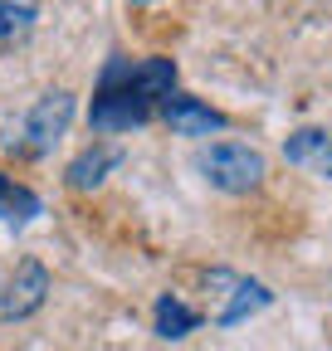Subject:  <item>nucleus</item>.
I'll list each match as a JSON object with an SVG mask.
<instances>
[{
	"label": "nucleus",
	"instance_id": "nucleus-2",
	"mask_svg": "<svg viewBox=\"0 0 332 351\" xmlns=\"http://www.w3.org/2000/svg\"><path fill=\"white\" fill-rule=\"evenodd\" d=\"M205 293H211V322L215 327H239V322H249L254 313H264L274 302V293L259 278H239L230 269H211Z\"/></svg>",
	"mask_w": 332,
	"mask_h": 351
},
{
	"label": "nucleus",
	"instance_id": "nucleus-3",
	"mask_svg": "<svg viewBox=\"0 0 332 351\" xmlns=\"http://www.w3.org/2000/svg\"><path fill=\"white\" fill-rule=\"evenodd\" d=\"M195 166H200V176L215 191H230V195H244V191H254L264 181V156L254 147H244V142H215V147H205L195 156Z\"/></svg>",
	"mask_w": 332,
	"mask_h": 351
},
{
	"label": "nucleus",
	"instance_id": "nucleus-9",
	"mask_svg": "<svg viewBox=\"0 0 332 351\" xmlns=\"http://www.w3.org/2000/svg\"><path fill=\"white\" fill-rule=\"evenodd\" d=\"M34 215H39V195H34L29 186H20L15 176L0 171V219L20 230V225H29Z\"/></svg>",
	"mask_w": 332,
	"mask_h": 351
},
{
	"label": "nucleus",
	"instance_id": "nucleus-10",
	"mask_svg": "<svg viewBox=\"0 0 332 351\" xmlns=\"http://www.w3.org/2000/svg\"><path fill=\"white\" fill-rule=\"evenodd\" d=\"M195 327H200V313H195V307H186L176 293H161V298H156V337L176 341V337H186V332H195Z\"/></svg>",
	"mask_w": 332,
	"mask_h": 351
},
{
	"label": "nucleus",
	"instance_id": "nucleus-12",
	"mask_svg": "<svg viewBox=\"0 0 332 351\" xmlns=\"http://www.w3.org/2000/svg\"><path fill=\"white\" fill-rule=\"evenodd\" d=\"M132 5H142V0H132Z\"/></svg>",
	"mask_w": 332,
	"mask_h": 351
},
{
	"label": "nucleus",
	"instance_id": "nucleus-4",
	"mask_svg": "<svg viewBox=\"0 0 332 351\" xmlns=\"http://www.w3.org/2000/svg\"><path fill=\"white\" fill-rule=\"evenodd\" d=\"M69 122H73V93H64V88H54V93H45L34 108H29V117H25V142H20V152H29V156H39V152H49L64 132H69Z\"/></svg>",
	"mask_w": 332,
	"mask_h": 351
},
{
	"label": "nucleus",
	"instance_id": "nucleus-6",
	"mask_svg": "<svg viewBox=\"0 0 332 351\" xmlns=\"http://www.w3.org/2000/svg\"><path fill=\"white\" fill-rule=\"evenodd\" d=\"M283 161L332 181V127H298L283 137Z\"/></svg>",
	"mask_w": 332,
	"mask_h": 351
},
{
	"label": "nucleus",
	"instance_id": "nucleus-5",
	"mask_svg": "<svg viewBox=\"0 0 332 351\" xmlns=\"http://www.w3.org/2000/svg\"><path fill=\"white\" fill-rule=\"evenodd\" d=\"M45 293H49V274H45V263H34V258H25L20 269H15V278L5 283V293H0V317H29V313H39L45 307Z\"/></svg>",
	"mask_w": 332,
	"mask_h": 351
},
{
	"label": "nucleus",
	"instance_id": "nucleus-11",
	"mask_svg": "<svg viewBox=\"0 0 332 351\" xmlns=\"http://www.w3.org/2000/svg\"><path fill=\"white\" fill-rule=\"evenodd\" d=\"M34 29V0H0V44H15Z\"/></svg>",
	"mask_w": 332,
	"mask_h": 351
},
{
	"label": "nucleus",
	"instance_id": "nucleus-1",
	"mask_svg": "<svg viewBox=\"0 0 332 351\" xmlns=\"http://www.w3.org/2000/svg\"><path fill=\"white\" fill-rule=\"evenodd\" d=\"M176 88L171 59H112L103 69L98 98H93V127L98 132H132L152 117V103H166Z\"/></svg>",
	"mask_w": 332,
	"mask_h": 351
},
{
	"label": "nucleus",
	"instance_id": "nucleus-8",
	"mask_svg": "<svg viewBox=\"0 0 332 351\" xmlns=\"http://www.w3.org/2000/svg\"><path fill=\"white\" fill-rule=\"evenodd\" d=\"M117 161H122V152L108 147V142H98V147H88L83 156H73L64 176H69V186H73V191H98V186H103V176H108Z\"/></svg>",
	"mask_w": 332,
	"mask_h": 351
},
{
	"label": "nucleus",
	"instance_id": "nucleus-7",
	"mask_svg": "<svg viewBox=\"0 0 332 351\" xmlns=\"http://www.w3.org/2000/svg\"><path fill=\"white\" fill-rule=\"evenodd\" d=\"M161 117L166 127L176 132V137H211V132L225 127V117L211 108V103H200V98H186V93H171L161 103Z\"/></svg>",
	"mask_w": 332,
	"mask_h": 351
}]
</instances>
